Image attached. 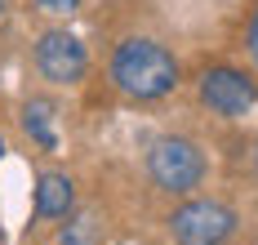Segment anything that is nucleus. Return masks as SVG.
Returning a JSON list of instances; mask_svg holds the SVG:
<instances>
[{
  "label": "nucleus",
  "instance_id": "nucleus-1",
  "mask_svg": "<svg viewBox=\"0 0 258 245\" xmlns=\"http://www.w3.org/2000/svg\"><path fill=\"white\" fill-rule=\"evenodd\" d=\"M111 81H116L120 94L138 98V103H152V98H165L178 85V63H174V54L165 45L129 36L111 54Z\"/></svg>",
  "mask_w": 258,
  "mask_h": 245
},
{
  "label": "nucleus",
  "instance_id": "nucleus-2",
  "mask_svg": "<svg viewBox=\"0 0 258 245\" xmlns=\"http://www.w3.org/2000/svg\"><path fill=\"white\" fill-rule=\"evenodd\" d=\"M147 174L160 192L187 196L205 183V156L191 138H156L147 152Z\"/></svg>",
  "mask_w": 258,
  "mask_h": 245
},
{
  "label": "nucleus",
  "instance_id": "nucleus-3",
  "mask_svg": "<svg viewBox=\"0 0 258 245\" xmlns=\"http://www.w3.org/2000/svg\"><path fill=\"white\" fill-rule=\"evenodd\" d=\"M169 232L178 245H223L236 232V210L223 201H187L169 214Z\"/></svg>",
  "mask_w": 258,
  "mask_h": 245
},
{
  "label": "nucleus",
  "instance_id": "nucleus-4",
  "mask_svg": "<svg viewBox=\"0 0 258 245\" xmlns=\"http://www.w3.org/2000/svg\"><path fill=\"white\" fill-rule=\"evenodd\" d=\"M36 72L45 81H53V85H76L89 72V54H85V45H80L72 31L53 27V31H45L36 40Z\"/></svg>",
  "mask_w": 258,
  "mask_h": 245
},
{
  "label": "nucleus",
  "instance_id": "nucleus-5",
  "mask_svg": "<svg viewBox=\"0 0 258 245\" xmlns=\"http://www.w3.org/2000/svg\"><path fill=\"white\" fill-rule=\"evenodd\" d=\"M201 103L214 116L236 120V116H245L258 103V85L245 72H236V67H209L205 76H201Z\"/></svg>",
  "mask_w": 258,
  "mask_h": 245
},
{
  "label": "nucleus",
  "instance_id": "nucleus-6",
  "mask_svg": "<svg viewBox=\"0 0 258 245\" xmlns=\"http://www.w3.org/2000/svg\"><path fill=\"white\" fill-rule=\"evenodd\" d=\"M76 205V188L67 174H40L36 183V218H67Z\"/></svg>",
  "mask_w": 258,
  "mask_h": 245
},
{
  "label": "nucleus",
  "instance_id": "nucleus-7",
  "mask_svg": "<svg viewBox=\"0 0 258 245\" xmlns=\"http://www.w3.org/2000/svg\"><path fill=\"white\" fill-rule=\"evenodd\" d=\"M23 130H27V138H31L36 147L58 152V107H53L49 98H27V107H23Z\"/></svg>",
  "mask_w": 258,
  "mask_h": 245
},
{
  "label": "nucleus",
  "instance_id": "nucleus-8",
  "mask_svg": "<svg viewBox=\"0 0 258 245\" xmlns=\"http://www.w3.org/2000/svg\"><path fill=\"white\" fill-rule=\"evenodd\" d=\"M94 241H98V218L94 214H76L58 232V245H94Z\"/></svg>",
  "mask_w": 258,
  "mask_h": 245
},
{
  "label": "nucleus",
  "instance_id": "nucleus-9",
  "mask_svg": "<svg viewBox=\"0 0 258 245\" xmlns=\"http://www.w3.org/2000/svg\"><path fill=\"white\" fill-rule=\"evenodd\" d=\"M45 14H53V18H62V14H76L80 9V0H36Z\"/></svg>",
  "mask_w": 258,
  "mask_h": 245
},
{
  "label": "nucleus",
  "instance_id": "nucleus-10",
  "mask_svg": "<svg viewBox=\"0 0 258 245\" xmlns=\"http://www.w3.org/2000/svg\"><path fill=\"white\" fill-rule=\"evenodd\" d=\"M249 54H254V63H258V14H254V23H249Z\"/></svg>",
  "mask_w": 258,
  "mask_h": 245
},
{
  "label": "nucleus",
  "instance_id": "nucleus-11",
  "mask_svg": "<svg viewBox=\"0 0 258 245\" xmlns=\"http://www.w3.org/2000/svg\"><path fill=\"white\" fill-rule=\"evenodd\" d=\"M5 5H9V0H0V14H5Z\"/></svg>",
  "mask_w": 258,
  "mask_h": 245
},
{
  "label": "nucleus",
  "instance_id": "nucleus-12",
  "mask_svg": "<svg viewBox=\"0 0 258 245\" xmlns=\"http://www.w3.org/2000/svg\"><path fill=\"white\" fill-rule=\"evenodd\" d=\"M0 152H5V143H0Z\"/></svg>",
  "mask_w": 258,
  "mask_h": 245
}]
</instances>
